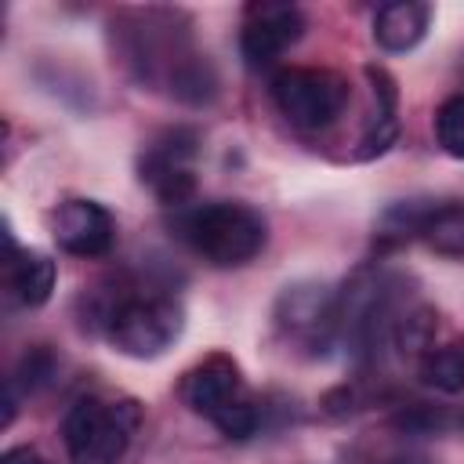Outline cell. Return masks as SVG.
<instances>
[{"label":"cell","instance_id":"1","mask_svg":"<svg viewBox=\"0 0 464 464\" xmlns=\"http://www.w3.org/2000/svg\"><path fill=\"white\" fill-rule=\"evenodd\" d=\"M181 239L218 268H239L265 250V218L246 203H203L178 218Z\"/></svg>","mask_w":464,"mask_h":464},{"label":"cell","instance_id":"2","mask_svg":"<svg viewBox=\"0 0 464 464\" xmlns=\"http://www.w3.org/2000/svg\"><path fill=\"white\" fill-rule=\"evenodd\" d=\"M141 424V410L134 399L105 402V399H76L65 413L62 435L72 464H120L134 431Z\"/></svg>","mask_w":464,"mask_h":464},{"label":"cell","instance_id":"3","mask_svg":"<svg viewBox=\"0 0 464 464\" xmlns=\"http://www.w3.org/2000/svg\"><path fill=\"white\" fill-rule=\"evenodd\" d=\"M276 109L301 130L330 127L348 105V80L330 69H283L272 76Z\"/></svg>","mask_w":464,"mask_h":464},{"label":"cell","instance_id":"4","mask_svg":"<svg viewBox=\"0 0 464 464\" xmlns=\"http://www.w3.org/2000/svg\"><path fill=\"white\" fill-rule=\"evenodd\" d=\"M181 308L170 297H127L109 315V341L120 355L156 359L181 337Z\"/></svg>","mask_w":464,"mask_h":464},{"label":"cell","instance_id":"5","mask_svg":"<svg viewBox=\"0 0 464 464\" xmlns=\"http://www.w3.org/2000/svg\"><path fill=\"white\" fill-rule=\"evenodd\" d=\"M304 33V14L294 4H250L239 33V51L250 69L272 65Z\"/></svg>","mask_w":464,"mask_h":464},{"label":"cell","instance_id":"6","mask_svg":"<svg viewBox=\"0 0 464 464\" xmlns=\"http://www.w3.org/2000/svg\"><path fill=\"white\" fill-rule=\"evenodd\" d=\"M116 225L94 199H65L54 210V243L76 257H102L112 250Z\"/></svg>","mask_w":464,"mask_h":464},{"label":"cell","instance_id":"7","mask_svg":"<svg viewBox=\"0 0 464 464\" xmlns=\"http://www.w3.org/2000/svg\"><path fill=\"white\" fill-rule=\"evenodd\" d=\"M239 399H246L243 392V377H239V366L228 359V355H210L203 362H196L185 377H181V402L192 410V413H203V417H218L221 410L236 406Z\"/></svg>","mask_w":464,"mask_h":464},{"label":"cell","instance_id":"8","mask_svg":"<svg viewBox=\"0 0 464 464\" xmlns=\"http://www.w3.org/2000/svg\"><path fill=\"white\" fill-rule=\"evenodd\" d=\"M428 22H431V7L428 4H420V0H392L373 18V40H377V47H384L392 54H402V51H410V47H417L424 40Z\"/></svg>","mask_w":464,"mask_h":464},{"label":"cell","instance_id":"9","mask_svg":"<svg viewBox=\"0 0 464 464\" xmlns=\"http://www.w3.org/2000/svg\"><path fill=\"white\" fill-rule=\"evenodd\" d=\"M276 315L290 330H330L337 323V301L326 286H286Z\"/></svg>","mask_w":464,"mask_h":464},{"label":"cell","instance_id":"10","mask_svg":"<svg viewBox=\"0 0 464 464\" xmlns=\"http://www.w3.org/2000/svg\"><path fill=\"white\" fill-rule=\"evenodd\" d=\"M7 279L22 304L40 308L54 290V261L40 250H14L7 254Z\"/></svg>","mask_w":464,"mask_h":464},{"label":"cell","instance_id":"11","mask_svg":"<svg viewBox=\"0 0 464 464\" xmlns=\"http://www.w3.org/2000/svg\"><path fill=\"white\" fill-rule=\"evenodd\" d=\"M417 236L442 257H464V203L428 207Z\"/></svg>","mask_w":464,"mask_h":464},{"label":"cell","instance_id":"12","mask_svg":"<svg viewBox=\"0 0 464 464\" xmlns=\"http://www.w3.org/2000/svg\"><path fill=\"white\" fill-rule=\"evenodd\" d=\"M417 377L442 395L464 392V348L460 344H442V348L431 344L417 362Z\"/></svg>","mask_w":464,"mask_h":464},{"label":"cell","instance_id":"13","mask_svg":"<svg viewBox=\"0 0 464 464\" xmlns=\"http://www.w3.org/2000/svg\"><path fill=\"white\" fill-rule=\"evenodd\" d=\"M435 319L439 315L431 308H417V312L402 315L395 323V344H399V352L402 355H424L431 348V337H435V326H439Z\"/></svg>","mask_w":464,"mask_h":464},{"label":"cell","instance_id":"14","mask_svg":"<svg viewBox=\"0 0 464 464\" xmlns=\"http://www.w3.org/2000/svg\"><path fill=\"white\" fill-rule=\"evenodd\" d=\"M435 138H439L442 152H450L453 160H464V94H453L439 105Z\"/></svg>","mask_w":464,"mask_h":464},{"label":"cell","instance_id":"15","mask_svg":"<svg viewBox=\"0 0 464 464\" xmlns=\"http://www.w3.org/2000/svg\"><path fill=\"white\" fill-rule=\"evenodd\" d=\"M214 424H218V431L228 435V439H250V435L257 431V410H254L250 399H239L236 406L221 410V413L214 417Z\"/></svg>","mask_w":464,"mask_h":464},{"label":"cell","instance_id":"16","mask_svg":"<svg viewBox=\"0 0 464 464\" xmlns=\"http://www.w3.org/2000/svg\"><path fill=\"white\" fill-rule=\"evenodd\" d=\"M395 424L406 428V431H420V435H428V431L446 428V413H442V410H431V406H413V410H406Z\"/></svg>","mask_w":464,"mask_h":464},{"label":"cell","instance_id":"17","mask_svg":"<svg viewBox=\"0 0 464 464\" xmlns=\"http://www.w3.org/2000/svg\"><path fill=\"white\" fill-rule=\"evenodd\" d=\"M0 464H47L33 446H11L4 457H0Z\"/></svg>","mask_w":464,"mask_h":464},{"label":"cell","instance_id":"18","mask_svg":"<svg viewBox=\"0 0 464 464\" xmlns=\"http://www.w3.org/2000/svg\"><path fill=\"white\" fill-rule=\"evenodd\" d=\"M388 464H431L428 457H420V453H402V457H392Z\"/></svg>","mask_w":464,"mask_h":464}]
</instances>
